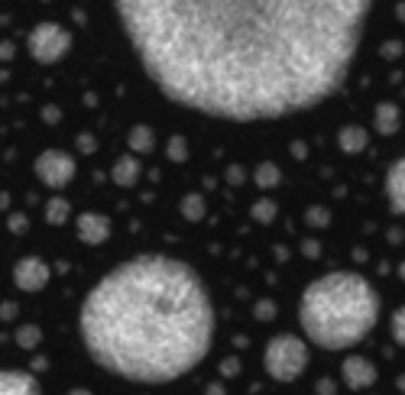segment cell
<instances>
[{"instance_id":"31","label":"cell","mask_w":405,"mask_h":395,"mask_svg":"<svg viewBox=\"0 0 405 395\" xmlns=\"http://www.w3.org/2000/svg\"><path fill=\"white\" fill-rule=\"evenodd\" d=\"M81 149H84V153H91V149H94V140H91V136H81Z\"/></svg>"},{"instance_id":"25","label":"cell","mask_w":405,"mask_h":395,"mask_svg":"<svg viewBox=\"0 0 405 395\" xmlns=\"http://www.w3.org/2000/svg\"><path fill=\"white\" fill-rule=\"evenodd\" d=\"M383 56L386 58H399L402 56V43H399V39H389V43L383 46Z\"/></svg>"},{"instance_id":"7","label":"cell","mask_w":405,"mask_h":395,"mask_svg":"<svg viewBox=\"0 0 405 395\" xmlns=\"http://www.w3.org/2000/svg\"><path fill=\"white\" fill-rule=\"evenodd\" d=\"M49 279H52V269L46 266L39 256H23L14 266V282H16V289H23V292H42L49 285Z\"/></svg>"},{"instance_id":"21","label":"cell","mask_w":405,"mask_h":395,"mask_svg":"<svg viewBox=\"0 0 405 395\" xmlns=\"http://www.w3.org/2000/svg\"><path fill=\"white\" fill-rule=\"evenodd\" d=\"M389 331H392V340H396L399 347H405V304H402V308L392 311V318H389Z\"/></svg>"},{"instance_id":"20","label":"cell","mask_w":405,"mask_h":395,"mask_svg":"<svg viewBox=\"0 0 405 395\" xmlns=\"http://www.w3.org/2000/svg\"><path fill=\"white\" fill-rule=\"evenodd\" d=\"M39 340H42V331L36 324L16 327V344H20L23 350H36V347H39Z\"/></svg>"},{"instance_id":"36","label":"cell","mask_w":405,"mask_h":395,"mask_svg":"<svg viewBox=\"0 0 405 395\" xmlns=\"http://www.w3.org/2000/svg\"><path fill=\"white\" fill-rule=\"evenodd\" d=\"M399 389H402V392H405V376H399Z\"/></svg>"},{"instance_id":"3","label":"cell","mask_w":405,"mask_h":395,"mask_svg":"<svg viewBox=\"0 0 405 395\" xmlns=\"http://www.w3.org/2000/svg\"><path fill=\"white\" fill-rule=\"evenodd\" d=\"M379 295L370 279L356 272H328L299 298V324L311 344L347 350L376 327Z\"/></svg>"},{"instance_id":"6","label":"cell","mask_w":405,"mask_h":395,"mask_svg":"<svg viewBox=\"0 0 405 395\" xmlns=\"http://www.w3.org/2000/svg\"><path fill=\"white\" fill-rule=\"evenodd\" d=\"M36 178L49 188H65V185L75 178V159L62 149H46V153L36 155Z\"/></svg>"},{"instance_id":"2","label":"cell","mask_w":405,"mask_h":395,"mask_svg":"<svg viewBox=\"0 0 405 395\" xmlns=\"http://www.w3.org/2000/svg\"><path fill=\"white\" fill-rule=\"evenodd\" d=\"M78 327L101 369L143 386H166L208 356L214 304L189 262L143 253L111 269L88 292Z\"/></svg>"},{"instance_id":"10","label":"cell","mask_w":405,"mask_h":395,"mask_svg":"<svg viewBox=\"0 0 405 395\" xmlns=\"http://www.w3.org/2000/svg\"><path fill=\"white\" fill-rule=\"evenodd\" d=\"M386 198H389V207L396 214H405V155L396 159L386 172Z\"/></svg>"},{"instance_id":"23","label":"cell","mask_w":405,"mask_h":395,"mask_svg":"<svg viewBox=\"0 0 405 395\" xmlns=\"http://www.w3.org/2000/svg\"><path fill=\"white\" fill-rule=\"evenodd\" d=\"M169 155H172V159H179V163H182L185 155H189V149H185V140H182V136H172V140H169Z\"/></svg>"},{"instance_id":"1","label":"cell","mask_w":405,"mask_h":395,"mask_svg":"<svg viewBox=\"0 0 405 395\" xmlns=\"http://www.w3.org/2000/svg\"><path fill=\"white\" fill-rule=\"evenodd\" d=\"M143 71L217 120H279L347 81L373 0H111Z\"/></svg>"},{"instance_id":"26","label":"cell","mask_w":405,"mask_h":395,"mask_svg":"<svg viewBox=\"0 0 405 395\" xmlns=\"http://www.w3.org/2000/svg\"><path fill=\"white\" fill-rule=\"evenodd\" d=\"M26 224H29V220L23 217V214H10V230H14V233H23V230H26Z\"/></svg>"},{"instance_id":"14","label":"cell","mask_w":405,"mask_h":395,"mask_svg":"<svg viewBox=\"0 0 405 395\" xmlns=\"http://www.w3.org/2000/svg\"><path fill=\"white\" fill-rule=\"evenodd\" d=\"M399 107L389 104V101H383V104H376V111H373V127H376V133L383 136H392L399 130Z\"/></svg>"},{"instance_id":"28","label":"cell","mask_w":405,"mask_h":395,"mask_svg":"<svg viewBox=\"0 0 405 395\" xmlns=\"http://www.w3.org/2000/svg\"><path fill=\"white\" fill-rule=\"evenodd\" d=\"M227 178H231L234 185H240V182H244V169H237V165H234V169L227 172Z\"/></svg>"},{"instance_id":"18","label":"cell","mask_w":405,"mask_h":395,"mask_svg":"<svg viewBox=\"0 0 405 395\" xmlns=\"http://www.w3.org/2000/svg\"><path fill=\"white\" fill-rule=\"evenodd\" d=\"M69 214H71V205L65 198H49V205H46V220H49V224H56V227L65 224Z\"/></svg>"},{"instance_id":"9","label":"cell","mask_w":405,"mask_h":395,"mask_svg":"<svg viewBox=\"0 0 405 395\" xmlns=\"http://www.w3.org/2000/svg\"><path fill=\"white\" fill-rule=\"evenodd\" d=\"M75 227H78V237H81V243H88V247H98V243H104L107 237H111V217H104V214H94V211L78 214Z\"/></svg>"},{"instance_id":"15","label":"cell","mask_w":405,"mask_h":395,"mask_svg":"<svg viewBox=\"0 0 405 395\" xmlns=\"http://www.w3.org/2000/svg\"><path fill=\"white\" fill-rule=\"evenodd\" d=\"M126 143H130V149H136V153H153V146H156L153 127H146V123H136V127L130 130V136H126Z\"/></svg>"},{"instance_id":"5","label":"cell","mask_w":405,"mask_h":395,"mask_svg":"<svg viewBox=\"0 0 405 395\" xmlns=\"http://www.w3.org/2000/svg\"><path fill=\"white\" fill-rule=\"evenodd\" d=\"M26 49L39 65H56L69 56L71 33L65 26H59V23L46 20V23H39V26H33V33L26 36Z\"/></svg>"},{"instance_id":"24","label":"cell","mask_w":405,"mask_h":395,"mask_svg":"<svg viewBox=\"0 0 405 395\" xmlns=\"http://www.w3.org/2000/svg\"><path fill=\"white\" fill-rule=\"evenodd\" d=\"M256 318H259V321H273V318H276V304L269 302V298L256 302Z\"/></svg>"},{"instance_id":"11","label":"cell","mask_w":405,"mask_h":395,"mask_svg":"<svg viewBox=\"0 0 405 395\" xmlns=\"http://www.w3.org/2000/svg\"><path fill=\"white\" fill-rule=\"evenodd\" d=\"M0 395H42L39 382L20 369H0Z\"/></svg>"},{"instance_id":"32","label":"cell","mask_w":405,"mask_h":395,"mask_svg":"<svg viewBox=\"0 0 405 395\" xmlns=\"http://www.w3.org/2000/svg\"><path fill=\"white\" fill-rule=\"evenodd\" d=\"M0 56H4V58H10V56H14V46H10V43H4V46H0Z\"/></svg>"},{"instance_id":"34","label":"cell","mask_w":405,"mask_h":395,"mask_svg":"<svg viewBox=\"0 0 405 395\" xmlns=\"http://www.w3.org/2000/svg\"><path fill=\"white\" fill-rule=\"evenodd\" d=\"M69 395H91L88 389H75V392H69Z\"/></svg>"},{"instance_id":"29","label":"cell","mask_w":405,"mask_h":395,"mask_svg":"<svg viewBox=\"0 0 405 395\" xmlns=\"http://www.w3.org/2000/svg\"><path fill=\"white\" fill-rule=\"evenodd\" d=\"M237 369H240V363H237V360H227V363H224V373H227V376H234Z\"/></svg>"},{"instance_id":"19","label":"cell","mask_w":405,"mask_h":395,"mask_svg":"<svg viewBox=\"0 0 405 395\" xmlns=\"http://www.w3.org/2000/svg\"><path fill=\"white\" fill-rule=\"evenodd\" d=\"M253 220L256 224H273L276 214H279V207H276V201H269V198H259L256 205H253Z\"/></svg>"},{"instance_id":"8","label":"cell","mask_w":405,"mask_h":395,"mask_svg":"<svg viewBox=\"0 0 405 395\" xmlns=\"http://www.w3.org/2000/svg\"><path fill=\"white\" fill-rule=\"evenodd\" d=\"M341 379L347 382V389L360 392V389H370L376 382V366H373L366 356H347L341 366Z\"/></svg>"},{"instance_id":"12","label":"cell","mask_w":405,"mask_h":395,"mask_svg":"<svg viewBox=\"0 0 405 395\" xmlns=\"http://www.w3.org/2000/svg\"><path fill=\"white\" fill-rule=\"evenodd\" d=\"M337 146L347 155H356L370 146V133H366L360 123H347V127H341V133H337Z\"/></svg>"},{"instance_id":"30","label":"cell","mask_w":405,"mask_h":395,"mask_svg":"<svg viewBox=\"0 0 405 395\" xmlns=\"http://www.w3.org/2000/svg\"><path fill=\"white\" fill-rule=\"evenodd\" d=\"M301 250H305V256H318V243H314V240H308Z\"/></svg>"},{"instance_id":"4","label":"cell","mask_w":405,"mask_h":395,"mask_svg":"<svg viewBox=\"0 0 405 395\" xmlns=\"http://www.w3.org/2000/svg\"><path fill=\"white\" fill-rule=\"evenodd\" d=\"M263 366L276 382H292L308 366V347L295 334H276L263 353Z\"/></svg>"},{"instance_id":"17","label":"cell","mask_w":405,"mask_h":395,"mask_svg":"<svg viewBox=\"0 0 405 395\" xmlns=\"http://www.w3.org/2000/svg\"><path fill=\"white\" fill-rule=\"evenodd\" d=\"M253 182L259 185V188H276V185L282 182V172L276 163H259L256 172H253Z\"/></svg>"},{"instance_id":"35","label":"cell","mask_w":405,"mask_h":395,"mask_svg":"<svg viewBox=\"0 0 405 395\" xmlns=\"http://www.w3.org/2000/svg\"><path fill=\"white\" fill-rule=\"evenodd\" d=\"M399 20H405V4H399Z\"/></svg>"},{"instance_id":"16","label":"cell","mask_w":405,"mask_h":395,"mask_svg":"<svg viewBox=\"0 0 405 395\" xmlns=\"http://www.w3.org/2000/svg\"><path fill=\"white\" fill-rule=\"evenodd\" d=\"M204 214H208L204 195H195V191H191V195L182 198V217L185 220H191V224H195V220H204Z\"/></svg>"},{"instance_id":"33","label":"cell","mask_w":405,"mask_h":395,"mask_svg":"<svg viewBox=\"0 0 405 395\" xmlns=\"http://www.w3.org/2000/svg\"><path fill=\"white\" fill-rule=\"evenodd\" d=\"M292 153L301 159V155H305V146H301V143H292Z\"/></svg>"},{"instance_id":"13","label":"cell","mask_w":405,"mask_h":395,"mask_svg":"<svg viewBox=\"0 0 405 395\" xmlns=\"http://www.w3.org/2000/svg\"><path fill=\"white\" fill-rule=\"evenodd\" d=\"M140 163L133 159V155H120L117 163H114V169H111V178H114V185H120V188H133V185L140 182Z\"/></svg>"},{"instance_id":"37","label":"cell","mask_w":405,"mask_h":395,"mask_svg":"<svg viewBox=\"0 0 405 395\" xmlns=\"http://www.w3.org/2000/svg\"><path fill=\"white\" fill-rule=\"evenodd\" d=\"M399 275H402V279H405V262H402V266H399Z\"/></svg>"},{"instance_id":"22","label":"cell","mask_w":405,"mask_h":395,"mask_svg":"<svg viewBox=\"0 0 405 395\" xmlns=\"http://www.w3.org/2000/svg\"><path fill=\"white\" fill-rule=\"evenodd\" d=\"M305 220H308L311 227H328V224H331V211H328V207H308Z\"/></svg>"},{"instance_id":"27","label":"cell","mask_w":405,"mask_h":395,"mask_svg":"<svg viewBox=\"0 0 405 395\" xmlns=\"http://www.w3.org/2000/svg\"><path fill=\"white\" fill-rule=\"evenodd\" d=\"M318 395H334V379H321V382H318Z\"/></svg>"}]
</instances>
